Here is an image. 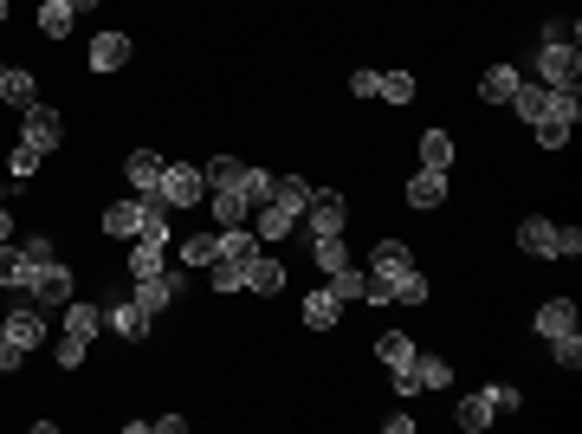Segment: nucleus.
Instances as JSON below:
<instances>
[{
	"instance_id": "obj_1",
	"label": "nucleus",
	"mask_w": 582,
	"mask_h": 434,
	"mask_svg": "<svg viewBox=\"0 0 582 434\" xmlns=\"http://www.w3.org/2000/svg\"><path fill=\"white\" fill-rule=\"evenodd\" d=\"M65 298H78V279H72V266H65V260H46V266H33V273H26V305L59 311Z\"/></svg>"
},
{
	"instance_id": "obj_2",
	"label": "nucleus",
	"mask_w": 582,
	"mask_h": 434,
	"mask_svg": "<svg viewBox=\"0 0 582 434\" xmlns=\"http://www.w3.org/2000/svg\"><path fill=\"white\" fill-rule=\"evenodd\" d=\"M576 78H582V52L576 46H537L531 52V85L576 91Z\"/></svg>"
},
{
	"instance_id": "obj_3",
	"label": "nucleus",
	"mask_w": 582,
	"mask_h": 434,
	"mask_svg": "<svg viewBox=\"0 0 582 434\" xmlns=\"http://www.w3.org/2000/svg\"><path fill=\"white\" fill-rule=\"evenodd\" d=\"M201 195H207V182L194 162H162V182H156L162 208H201Z\"/></svg>"
},
{
	"instance_id": "obj_4",
	"label": "nucleus",
	"mask_w": 582,
	"mask_h": 434,
	"mask_svg": "<svg viewBox=\"0 0 582 434\" xmlns=\"http://www.w3.org/2000/svg\"><path fill=\"white\" fill-rule=\"evenodd\" d=\"M26 130H20V143L26 149H39V156H59V143H65V117L52 111V104H26Z\"/></svg>"
},
{
	"instance_id": "obj_5",
	"label": "nucleus",
	"mask_w": 582,
	"mask_h": 434,
	"mask_svg": "<svg viewBox=\"0 0 582 434\" xmlns=\"http://www.w3.org/2000/svg\"><path fill=\"white\" fill-rule=\"evenodd\" d=\"M304 234H343V221H350V208H343L337 188H311V201H304Z\"/></svg>"
},
{
	"instance_id": "obj_6",
	"label": "nucleus",
	"mask_w": 582,
	"mask_h": 434,
	"mask_svg": "<svg viewBox=\"0 0 582 434\" xmlns=\"http://www.w3.org/2000/svg\"><path fill=\"white\" fill-rule=\"evenodd\" d=\"M182 286H188V279L182 273H169V266H162V273H149V279H136V305H143V318L149 324H156V311H169L175 305V298H182Z\"/></svg>"
},
{
	"instance_id": "obj_7",
	"label": "nucleus",
	"mask_w": 582,
	"mask_h": 434,
	"mask_svg": "<svg viewBox=\"0 0 582 434\" xmlns=\"http://www.w3.org/2000/svg\"><path fill=\"white\" fill-rule=\"evenodd\" d=\"M518 247L531 253V260H563V227L544 221V214H524V221H518Z\"/></svg>"
},
{
	"instance_id": "obj_8",
	"label": "nucleus",
	"mask_w": 582,
	"mask_h": 434,
	"mask_svg": "<svg viewBox=\"0 0 582 434\" xmlns=\"http://www.w3.org/2000/svg\"><path fill=\"white\" fill-rule=\"evenodd\" d=\"M253 234H259V247H272V240H285V234H298V208L291 201H259L253 208Z\"/></svg>"
},
{
	"instance_id": "obj_9",
	"label": "nucleus",
	"mask_w": 582,
	"mask_h": 434,
	"mask_svg": "<svg viewBox=\"0 0 582 434\" xmlns=\"http://www.w3.org/2000/svg\"><path fill=\"white\" fill-rule=\"evenodd\" d=\"M143 214H149V195L110 201V208H104V234L110 240H136V234H143Z\"/></svg>"
},
{
	"instance_id": "obj_10",
	"label": "nucleus",
	"mask_w": 582,
	"mask_h": 434,
	"mask_svg": "<svg viewBox=\"0 0 582 434\" xmlns=\"http://www.w3.org/2000/svg\"><path fill=\"white\" fill-rule=\"evenodd\" d=\"M0 324H7V337H13L20 350H39V344H46V331H52L39 305H26V311H0Z\"/></svg>"
},
{
	"instance_id": "obj_11",
	"label": "nucleus",
	"mask_w": 582,
	"mask_h": 434,
	"mask_svg": "<svg viewBox=\"0 0 582 434\" xmlns=\"http://www.w3.org/2000/svg\"><path fill=\"white\" fill-rule=\"evenodd\" d=\"M531 331L550 344V337H563V331H582V318H576L570 298H550V305H537V311H531Z\"/></svg>"
},
{
	"instance_id": "obj_12",
	"label": "nucleus",
	"mask_w": 582,
	"mask_h": 434,
	"mask_svg": "<svg viewBox=\"0 0 582 434\" xmlns=\"http://www.w3.org/2000/svg\"><path fill=\"white\" fill-rule=\"evenodd\" d=\"M104 324L123 337V344H143V337H149V318H143V305H136V298H117V305L104 311Z\"/></svg>"
},
{
	"instance_id": "obj_13",
	"label": "nucleus",
	"mask_w": 582,
	"mask_h": 434,
	"mask_svg": "<svg viewBox=\"0 0 582 434\" xmlns=\"http://www.w3.org/2000/svg\"><path fill=\"white\" fill-rule=\"evenodd\" d=\"M130 33H97L91 39V72H123V65H130Z\"/></svg>"
},
{
	"instance_id": "obj_14",
	"label": "nucleus",
	"mask_w": 582,
	"mask_h": 434,
	"mask_svg": "<svg viewBox=\"0 0 582 434\" xmlns=\"http://www.w3.org/2000/svg\"><path fill=\"white\" fill-rule=\"evenodd\" d=\"M207 214H214V227H246V221H253V201H246L240 188H214Z\"/></svg>"
},
{
	"instance_id": "obj_15",
	"label": "nucleus",
	"mask_w": 582,
	"mask_h": 434,
	"mask_svg": "<svg viewBox=\"0 0 582 434\" xmlns=\"http://www.w3.org/2000/svg\"><path fill=\"white\" fill-rule=\"evenodd\" d=\"M298 311H304V324H311V331H330V324L343 318V298L330 292V286H317V292H304Z\"/></svg>"
},
{
	"instance_id": "obj_16",
	"label": "nucleus",
	"mask_w": 582,
	"mask_h": 434,
	"mask_svg": "<svg viewBox=\"0 0 582 434\" xmlns=\"http://www.w3.org/2000/svg\"><path fill=\"white\" fill-rule=\"evenodd\" d=\"M311 266H317V273H343V266H356L350 260V247H343V234H311Z\"/></svg>"
},
{
	"instance_id": "obj_17",
	"label": "nucleus",
	"mask_w": 582,
	"mask_h": 434,
	"mask_svg": "<svg viewBox=\"0 0 582 434\" xmlns=\"http://www.w3.org/2000/svg\"><path fill=\"white\" fill-rule=\"evenodd\" d=\"M162 162H169V156H156V149H136V156L123 162V175H130V188H136V195H156V182H162Z\"/></svg>"
},
{
	"instance_id": "obj_18",
	"label": "nucleus",
	"mask_w": 582,
	"mask_h": 434,
	"mask_svg": "<svg viewBox=\"0 0 582 434\" xmlns=\"http://www.w3.org/2000/svg\"><path fill=\"white\" fill-rule=\"evenodd\" d=\"M447 201V175L440 169H414L408 175V208H440Z\"/></svg>"
},
{
	"instance_id": "obj_19",
	"label": "nucleus",
	"mask_w": 582,
	"mask_h": 434,
	"mask_svg": "<svg viewBox=\"0 0 582 434\" xmlns=\"http://www.w3.org/2000/svg\"><path fill=\"white\" fill-rule=\"evenodd\" d=\"M246 292H259V298L285 292V266L266 260V253H253V260H246Z\"/></svg>"
},
{
	"instance_id": "obj_20",
	"label": "nucleus",
	"mask_w": 582,
	"mask_h": 434,
	"mask_svg": "<svg viewBox=\"0 0 582 434\" xmlns=\"http://www.w3.org/2000/svg\"><path fill=\"white\" fill-rule=\"evenodd\" d=\"M511 91H518V65H485L479 72V98L485 104H511Z\"/></svg>"
},
{
	"instance_id": "obj_21",
	"label": "nucleus",
	"mask_w": 582,
	"mask_h": 434,
	"mask_svg": "<svg viewBox=\"0 0 582 434\" xmlns=\"http://www.w3.org/2000/svg\"><path fill=\"white\" fill-rule=\"evenodd\" d=\"M59 318H65V331H78V337H97V331H104V305H85V298H65Z\"/></svg>"
},
{
	"instance_id": "obj_22",
	"label": "nucleus",
	"mask_w": 582,
	"mask_h": 434,
	"mask_svg": "<svg viewBox=\"0 0 582 434\" xmlns=\"http://www.w3.org/2000/svg\"><path fill=\"white\" fill-rule=\"evenodd\" d=\"M408 266H414V253L401 247V240H382V247L369 253V273L376 279H395V273H408Z\"/></svg>"
},
{
	"instance_id": "obj_23",
	"label": "nucleus",
	"mask_w": 582,
	"mask_h": 434,
	"mask_svg": "<svg viewBox=\"0 0 582 434\" xmlns=\"http://www.w3.org/2000/svg\"><path fill=\"white\" fill-rule=\"evenodd\" d=\"M492 415H498V409H492V396L479 389V396H466L460 409H453V422H460L466 434H485V428H492Z\"/></svg>"
},
{
	"instance_id": "obj_24",
	"label": "nucleus",
	"mask_w": 582,
	"mask_h": 434,
	"mask_svg": "<svg viewBox=\"0 0 582 434\" xmlns=\"http://www.w3.org/2000/svg\"><path fill=\"white\" fill-rule=\"evenodd\" d=\"M0 98H7L13 111H26V104H39V85H33V72H20V65H7V78H0Z\"/></svg>"
},
{
	"instance_id": "obj_25",
	"label": "nucleus",
	"mask_w": 582,
	"mask_h": 434,
	"mask_svg": "<svg viewBox=\"0 0 582 434\" xmlns=\"http://www.w3.org/2000/svg\"><path fill=\"white\" fill-rule=\"evenodd\" d=\"M427 292H434V286H427V279L414 273V266L388 279V305H427Z\"/></svg>"
},
{
	"instance_id": "obj_26",
	"label": "nucleus",
	"mask_w": 582,
	"mask_h": 434,
	"mask_svg": "<svg viewBox=\"0 0 582 434\" xmlns=\"http://www.w3.org/2000/svg\"><path fill=\"white\" fill-rule=\"evenodd\" d=\"M72 20H78L72 0H39V33H46V39H65V33H72Z\"/></svg>"
},
{
	"instance_id": "obj_27",
	"label": "nucleus",
	"mask_w": 582,
	"mask_h": 434,
	"mask_svg": "<svg viewBox=\"0 0 582 434\" xmlns=\"http://www.w3.org/2000/svg\"><path fill=\"white\" fill-rule=\"evenodd\" d=\"M207 286H214L220 298L246 292V260H214V266H207Z\"/></svg>"
},
{
	"instance_id": "obj_28",
	"label": "nucleus",
	"mask_w": 582,
	"mask_h": 434,
	"mask_svg": "<svg viewBox=\"0 0 582 434\" xmlns=\"http://www.w3.org/2000/svg\"><path fill=\"white\" fill-rule=\"evenodd\" d=\"M26 273H33V266H26V253L13 247V240H0V286H7V292H26Z\"/></svg>"
},
{
	"instance_id": "obj_29",
	"label": "nucleus",
	"mask_w": 582,
	"mask_h": 434,
	"mask_svg": "<svg viewBox=\"0 0 582 434\" xmlns=\"http://www.w3.org/2000/svg\"><path fill=\"white\" fill-rule=\"evenodd\" d=\"M240 175H246L240 156H207L201 162V182H214V188H240Z\"/></svg>"
},
{
	"instance_id": "obj_30",
	"label": "nucleus",
	"mask_w": 582,
	"mask_h": 434,
	"mask_svg": "<svg viewBox=\"0 0 582 434\" xmlns=\"http://www.w3.org/2000/svg\"><path fill=\"white\" fill-rule=\"evenodd\" d=\"M421 169H440V175L453 169V137H447V130H427V137H421Z\"/></svg>"
},
{
	"instance_id": "obj_31",
	"label": "nucleus",
	"mask_w": 582,
	"mask_h": 434,
	"mask_svg": "<svg viewBox=\"0 0 582 434\" xmlns=\"http://www.w3.org/2000/svg\"><path fill=\"white\" fill-rule=\"evenodd\" d=\"M253 253H259L253 227H220V260H253Z\"/></svg>"
},
{
	"instance_id": "obj_32",
	"label": "nucleus",
	"mask_w": 582,
	"mask_h": 434,
	"mask_svg": "<svg viewBox=\"0 0 582 434\" xmlns=\"http://www.w3.org/2000/svg\"><path fill=\"white\" fill-rule=\"evenodd\" d=\"M214 260H220V227H214V234H194L182 247V266H194V273H207Z\"/></svg>"
},
{
	"instance_id": "obj_33",
	"label": "nucleus",
	"mask_w": 582,
	"mask_h": 434,
	"mask_svg": "<svg viewBox=\"0 0 582 434\" xmlns=\"http://www.w3.org/2000/svg\"><path fill=\"white\" fill-rule=\"evenodd\" d=\"M272 188H279V175H272V169H259V162H246V175H240V195L253 201V208H259V201H272Z\"/></svg>"
},
{
	"instance_id": "obj_34",
	"label": "nucleus",
	"mask_w": 582,
	"mask_h": 434,
	"mask_svg": "<svg viewBox=\"0 0 582 434\" xmlns=\"http://www.w3.org/2000/svg\"><path fill=\"white\" fill-rule=\"evenodd\" d=\"M414 383H421V389H447L453 383V363L447 357H414Z\"/></svg>"
},
{
	"instance_id": "obj_35",
	"label": "nucleus",
	"mask_w": 582,
	"mask_h": 434,
	"mask_svg": "<svg viewBox=\"0 0 582 434\" xmlns=\"http://www.w3.org/2000/svg\"><path fill=\"white\" fill-rule=\"evenodd\" d=\"M376 357L388 363V370H395V363H408V357H414V337H408V331H382V337H376Z\"/></svg>"
},
{
	"instance_id": "obj_36",
	"label": "nucleus",
	"mask_w": 582,
	"mask_h": 434,
	"mask_svg": "<svg viewBox=\"0 0 582 434\" xmlns=\"http://www.w3.org/2000/svg\"><path fill=\"white\" fill-rule=\"evenodd\" d=\"M550 363H557V370H582V331L550 337Z\"/></svg>"
},
{
	"instance_id": "obj_37",
	"label": "nucleus",
	"mask_w": 582,
	"mask_h": 434,
	"mask_svg": "<svg viewBox=\"0 0 582 434\" xmlns=\"http://www.w3.org/2000/svg\"><path fill=\"white\" fill-rule=\"evenodd\" d=\"M363 286H369L363 266H343V273H330V292H337L343 305H356V298H363Z\"/></svg>"
},
{
	"instance_id": "obj_38",
	"label": "nucleus",
	"mask_w": 582,
	"mask_h": 434,
	"mask_svg": "<svg viewBox=\"0 0 582 434\" xmlns=\"http://www.w3.org/2000/svg\"><path fill=\"white\" fill-rule=\"evenodd\" d=\"M85 344L91 337H78V331H65L59 344H52V357H59V370H85Z\"/></svg>"
},
{
	"instance_id": "obj_39",
	"label": "nucleus",
	"mask_w": 582,
	"mask_h": 434,
	"mask_svg": "<svg viewBox=\"0 0 582 434\" xmlns=\"http://www.w3.org/2000/svg\"><path fill=\"white\" fill-rule=\"evenodd\" d=\"M576 39H582V26H576V20H563V13H550V20H544V39H537V46H576Z\"/></svg>"
},
{
	"instance_id": "obj_40",
	"label": "nucleus",
	"mask_w": 582,
	"mask_h": 434,
	"mask_svg": "<svg viewBox=\"0 0 582 434\" xmlns=\"http://www.w3.org/2000/svg\"><path fill=\"white\" fill-rule=\"evenodd\" d=\"M39 162H46V156H39V149L13 143V156H7V175H13V182H33V175H39Z\"/></svg>"
},
{
	"instance_id": "obj_41",
	"label": "nucleus",
	"mask_w": 582,
	"mask_h": 434,
	"mask_svg": "<svg viewBox=\"0 0 582 434\" xmlns=\"http://www.w3.org/2000/svg\"><path fill=\"white\" fill-rule=\"evenodd\" d=\"M376 98H382V104H408V98H414V78H408V72H382Z\"/></svg>"
},
{
	"instance_id": "obj_42",
	"label": "nucleus",
	"mask_w": 582,
	"mask_h": 434,
	"mask_svg": "<svg viewBox=\"0 0 582 434\" xmlns=\"http://www.w3.org/2000/svg\"><path fill=\"white\" fill-rule=\"evenodd\" d=\"M485 396H492V409H498V415H518V409H524L518 383H492V389H485Z\"/></svg>"
},
{
	"instance_id": "obj_43",
	"label": "nucleus",
	"mask_w": 582,
	"mask_h": 434,
	"mask_svg": "<svg viewBox=\"0 0 582 434\" xmlns=\"http://www.w3.org/2000/svg\"><path fill=\"white\" fill-rule=\"evenodd\" d=\"M20 253H26V266H46V260H59V253H52V240H46V234L20 240Z\"/></svg>"
},
{
	"instance_id": "obj_44",
	"label": "nucleus",
	"mask_w": 582,
	"mask_h": 434,
	"mask_svg": "<svg viewBox=\"0 0 582 434\" xmlns=\"http://www.w3.org/2000/svg\"><path fill=\"white\" fill-rule=\"evenodd\" d=\"M376 85H382V72H369V65L350 78V91H356V98H376Z\"/></svg>"
},
{
	"instance_id": "obj_45",
	"label": "nucleus",
	"mask_w": 582,
	"mask_h": 434,
	"mask_svg": "<svg viewBox=\"0 0 582 434\" xmlns=\"http://www.w3.org/2000/svg\"><path fill=\"white\" fill-rule=\"evenodd\" d=\"M20 363H26V350L13 337H0V370H20Z\"/></svg>"
},
{
	"instance_id": "obj_46",
	"label": "nucleus",
	"mask_w": 582,
	"mask_h": 434,
	"mask_svg": "<svg viewBox=\"0 0 582 434\" xmlns=\"http://www.w3.org/2000/svg\"><path fill=\"white\" fill-rule=\"evenodd\" d=\"M0 240H13V208H0Z\"/></svg>"
},
{
	"instance_id": "obj_47",
	"label": "nucleus",
	"mask_w": 582,
	"mask_h": 434,
	"mask_svg": "<svg viewBox=\"0 0 582 434\" xmlns=\"http://www.w3.org/2000/svg\"><path fill=\"white\" fill-rule=\"evenodd\" d=\"M91 7H104V0H72V13H91Z\"/></svg>"
},
{
	"instance_id": "obj_48",
	"label": "nucleus",
	"mask_w": 582,
	"mask_h": 434,
	"mask_svg": "<svg viewBox=\"0 0 582 434\" xmlns=\"http://www.w3.org/2000/svg\"><path fill=\"white\" fill-rule=\"evenodd\" d=\"M0 26H7V0H0Z\"/></svg>"
},
{
	"instance_id": "obj_49",
	"label": "nucleus",
	"mask_w": 582,
	"mask_h": 434,
	"mask_svg": "<svg viewBox=\"0 0 582 434\" xmlns=\"http://www.w3.org/2000/svg\"><path fill=\"white\" fill-rule=\"evenodd\" d=\"M0 78H7V65H0Z\"/></svg>"
},
{
	"instance_id": "obj_50",
	"label": "nucleus",
	"mask_w": 582,
	"mask_h": 434,
	"mask_svg": "<svg viewBox=\"0 0 582 434\" xmlns=\"http://www.w3.org/2000/svg\"><path fill=\"white\" fill-rule=\"evenodd\" d=\"M0 337H7V324H0Z\"/></svg>"
}]
</instances>
